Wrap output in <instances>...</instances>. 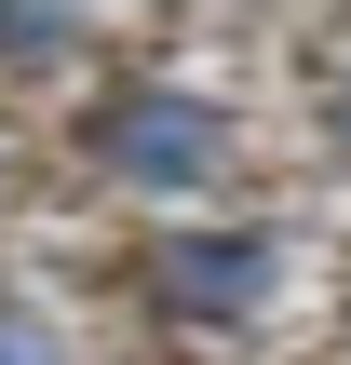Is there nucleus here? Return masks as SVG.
<instances>
[{
    "mask_svg": "<svg viewBox=\"0 0 351 365\" xmlns=\"http://www.w3.org/2000/svg\"><path fill=\"white\" fill-rule=\"evenodd\" d=\"M81 149H95L135 203H189V190L230 176V108L189 95V81H108L95 122H81Z\"/></svg>",
    "mask_w": 351,
    "mask_h": 365,
    "instance_id": "f257e3e1",
    "label": "nucleus"
},
{
    "mask_svg": "<svg viewBox=\"0 0 351 365\" xmlns=\"http://www.w3.org/2000/svg\"><path fill=\"white\" fill-rule=\"evenodd\" d=\"M271 298H284V244L257 217H176V230H149V312L176 339H257Z\"/></svg>",
    "mask_w": 351,
    "mask_h": 365,
    "instance_id": "f03ea898",
    "label": "nucleus"
},
{
    "mask_svg": "<svg viewBox=\"0 0 351 365\" xmlns=\"http://www.w3.org/2000/svg\"><path fill=\"white\" fill-rule=\"evenodd\" d=\"M68 54V0H0V68L27 81V68H54Z\"/></svg>",
    "mask_w": 351,
    "mask_h": 365,
    "instance_id": "7ed1b4c3",
    "label": "nucleus"
},
{
    "mask_svg": "<svg viewBox=\"0 0 351 365\" xmlns=\"http://www.w3.org/2000/svg\"><path fill=\"white\" fill-rule=\"evenodd\" d=\"M338 149H351V81H338Z\"/></svg>",
    "mask_w": 351,
    "mask_h": 365,
    "instance_id": "20e7f679",
    "label": "nucleus"
}]
</instances>
